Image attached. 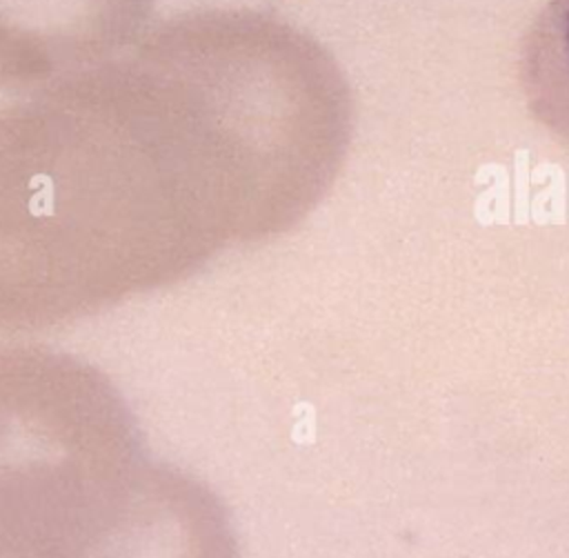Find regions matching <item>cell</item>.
<instances>
[{"instance_id": "3", "label": "cell", "mask_w": 569, "mask_h": 558, "mask_svg": "<svg viewBox=\"0 0 569 558\" xmlns=\"http://www.w3.org/2000/svg\"><path fill=\"white\" fill-rule=\"evenodd\" d=\"M153 0H0V84L44 89L129 49Z\"/></svg>"}, {"instance_id": "2", "label": "cell", "mask_w": 569, "mask_h": 558, "mask_svg": "<svg viewBox=\"0 0 569 558\" xmlns=\"http://www.w3.org/2000/svg\"><path fill=\"white\" fill-rule=\"evenodd\" d=\"M113 380L71 353L0 347V558H78L147 469Z\"/></svg>"}, {"instance_id": "5", "label": "cell", "mask_w": 569, "mask_h": 558, "mask_svg": "<svg viewBox=\"0 0 569 558\" xmlns=\"http://www.w3.org/2000/svg\"><path fill=\"white\" fill-rule=\"evenodd\" d=\"M518 78L531 116L569 149V0H547L533 18Z\"/></svg>"}, {"instance_id": "1", "label": "cell", "mask_w": 569, "mask_h": 558, "mask_svg": "<svg viewBox=\"0 0 569 558\" xmlns=\"http://www.w3.org/2000/svg\"><path fill=\"white\" fill-rule=\"evenodd\" d=\"M242 240L231 153L153 40L0 109V329L73 322Z\"/></svg>"}, {"instance_id": "4", "label": "cell", "mask_w": 569, "mask_h": 558, "mask_svg": "<svg viewBox=\"0 0 569 558\" xmlns=\"http://www.w3.org/2000/svg\"><path fill=\"white\" fill-rule=\"evenodd\" d=\"M78 558H240L222 498L200 478L149 462L120 518Z\"/></svg>"}]
</instances>
